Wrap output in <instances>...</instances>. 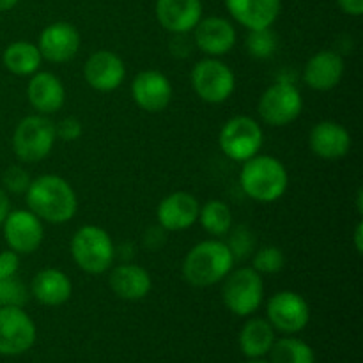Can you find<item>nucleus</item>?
Returning <instances> with one entry per match:
<instances>
[{"instance_id": "nucleus-1", "label": "nucleus", "mask_w": 363, "mask_h": 363, "mask_svg": "<svg viewBox=\"0 0 363 363\" xmlns=\"http://www.w3.org/2000/svg\"><path fill=\"white\" fill-rule=\"evenodd\" d=\"M27 206L41 222L60 225L77 215L78 199L71 184L55 174H45L32 179L27 194Z\"/></svg>"}, {"instance_id": "nucleus-2", "label": "nucleus", "mask_w": 363, "mask_h": 363, "mask_svg": "<svg viewBox=\"0 0 363 363\" xmlns=\"http://www.w3.org/2000/svg\"><path fill=\"white\" fill-rule=\"evenodd\" d=\"M234 255L227 243L206 240L195 245L183 262V275L190 286L211 287L222 282L234 268Z\"/></svg>"}, {"instance_id": "nucleus-3", "label": "nucleus", "mask_w": 363, "mask_h": 363, "mask_svg": "<svg viewBox=\"0 0 363 363\" xmlns=\"http://www.w3.org/2000/svg\"><path fill=\"white\" fill-rule=\"evenodd\" d=\"M240 184L248 197L269 204L286 194L289 174L280 160L268 155H255L254 158L243 162Z\"/></svg>"}, {"instance_id": "nucleus-4", "label": "nucleus", "mask_w": 363, "mask_h": 363, "mask_svg": "<svg viewBox=\"0 0 363 363\" xmlns=\"http://www.w3.org/2000/svg\"><path fill=\"white\" fill-rule=\"evenodd\" d=\"M71 255L82 272L89 275H101L108 272L116 259V247L105 229L84 225L71 240Z\"/></svg>"}, {"instance_id": "nucleus-5", "label": "nucleus", "mask_w": 363, "mask_h": 363, "mask_svg": "<svg viewBox=\"0 0 363 363\" xmlns=\"http://www.w3.org/2000/svg\"><path fill=\"white\" fill-rule=\"evenodd\" d=\"M222 298L225 307L234 315L247 318L259 311L264 300V282L261 273L252 266L233 269L223 279Z\"/></svg>"}, {"instance_id": "nucleus-6", "label": "nucleus", "mask_w": 363, "mask_h": 363, "mask_svg": "<svg viewBox=\"0 0 363 363\" xmlns=\"http://www.w3.org/2000/svg\"><path fill=\"white\" fill-rule=\"evenodd\" d=\"M55 124L45 116H27L18 123L13 135V149L23 163H38L52 152L55 145Z\"/></svg>"}, {"instance_id": "nucleus-7", "label": "nucleus", "mask_w": 363, "mask_h": 363, "mask_svg": "<svg viewBox=\"0 0 363 363\" xmlns=\"http://www.w3.org/2000/svg\"><path fill=\"white\" fill-rule=\"evenodd\" d=\"M218 144L227 158L243 163L261 152L264 133L255 119L248 116H236L222 126Z\"/></svg>"}, {"instance_id": "nucleus-8", "label": "nucleus", "mask_w": 363, "mask_h": 363, "mask_svg": "<svg viewBox=\"0 0 363 363\" xmlns=\"http://www.w3.org/2000/svg\"><path fill=\"white\" fill-rule=\"evenodd\" d=\"M190 78L195 94L211 105L227 101L236 89V77L233 69L218 57L199 60L191 69Z\"/></svg>"}, {"instance_id": "nucleus-9", "label": "nucleus", "mask_w": 363, "mask_h": 363, "mask_svg": "<svg viewBox=\"0 0 363 363\" xmlns=\"http://www.w3.org/2000/svg\"><path fill=\"white\" fill-rule=\"evenodd\" d=\"M257 110L266 124L282 128L300 117L303 110V98L293 82L279 80L262 92Z\"/></svg>"}, {"instance_id": "nucleus-10", "label": "nucleus", "mask_w": 363, "mask_h": 363, "mask_svg": "<svg viewBox=\"0 0 363 363\" xmlns=\"http://www.w3.org/2000/svg\"><path fill=\"white\" fill-rule=\"evenodd\" d=\"M34 321L23 307H0V354L16 357L30 350L35 342Z\"/></svg>"}, {"instance_id": "nucleus-11", "label": "nucleus", "mask_w": 363, "mask_h": 363, "mask_svg": "<svg viewBox=\"0 0 363 363\" xmlns=\"http://www.w3.org/2000/svg\"><path fill=\"white\" fill-rule=\"evenodd\" d=\"M268 321L279 332L293 335L307 328L311 321V307L301 294L293 291H280L268 301Z\"/></svg>"}, {"instance_id": "nucleus-12", "label": "nucleus", "mask_w": 363, "mask_h": 363, "mask_svg": "<svg viewBox=\"0 0 363 363\" xmlns=\"http://www.w3.org/2000/svg\"><path fill=\"white\" fill-rule=\"evenodd\" d=\"M2 227L9 250L16 252L18 255L34 254L41 247L43 238H45L41 220L30 209L11 211Z\"/></svg>"}, {"instance_id": "nucleus-13", "label": "nucleus", "mask_w": 363, "mask_h": 363, "mask_svg": "<svg viewBox=\"0 0 363 363\" xmlns=\"http://www.w3.org/2000/svg\"><path fill=\"white\" fill-rule=\"evenodd\" d=\"M38 48L43 59L53 64H64L74 59L80 50V34L67 21H55L43 28Z\"/></svg>"}, {"instance_id": "nucleus-14", "label": "nucleus", "mask_w": 363, "mask_h": 363, "mask_svg": "<svg viewBox=\"0 0 363 363\" xmlns=\"http://www.w3.org/2000/svg\"><path fill=\"white\" fill-rule=\"evenodd\" d=\"M84 77L89 87L99 92L116 91L126 78V66L117 53L110 50H98L84 66Z\"/></svg>"}, {"instance_id": "nucleus-15", "label": "nucleus", "mask_w": 363, "mask_h": 363, "mask_svg": "<svg viewBox=\"0 0 363 363\" xmlns=\"http://www.w3.org/2000/svg\"><path fill=\"white\" fill-rule=\"evenodd\" d=\"M131 96L142 110L158 113L169 106L172 99V85L169 78L160 71H142L131 82Z\"/></svg>"}, {"instance_id": "nucleus-16", "label": "nucleus", "mask_w": 363, "mask_h": 363, "mask_svg": "<svg viewBox=\"0 0 363 363\" xmlns=\"http://www.w3.org/2000/svg\"><path fill=\"white\" fill-rule=\"evenodd\" d=\"M194 39L202 53L208 57H222L236 45V28L225 18H201L194 28Z\"/></svg>"}, {"instance_id": "nucleus-17", "label": "nucleus", "mask_w": 363, "mask_h": 363, "mask_svg": "<svg viewBox=\"0 0 363 363\" xmlns=\"http://www.w3.org/2000/svg\"><path fill=\"white\" fill-rule=\"evenodd\" d=\"M199 209L201 204L194 195L188 191H174L160 202L156 218L163 230L177 233V230L190 229L197 222Z\"/></svg>"}, {"instance_id": "nucleus-18", "label": "nucleus", "mask_w": 363, "mask_h": 363, "mask_svg": "<svg viewBox=\"0 0 363 363\" xmlns=\"http://www.w3.org/2000/svg\"><path fill=\"white\" fill-rule=\"evenodd\" d=\"M156 18L165 30L183 35L202 18L201 0H156Z\"/></svg>"}, {"instance_id": "nucleus-19", "label": "nucleus", "mask_w": 363, "mask_h": 363, "mask_svg": "<svg viewBox=\"0 0 363 363\" xmlns=\"http://www.w3.org/2000/svg\"><path fill=\"white\" fill-rule=\"evenodd\" d=\"M308 145L318 158L340 160L350 152L351 135L335 121H321L311 130Z\"/></svg>"}, {"instance_id": "nucleus-20", "label": "nucleus", "mask_w": 363, "mask_h": 363, "mask_svg": "<svg viewBox=\"0 0 363 363\" xmlns=\"http://www.w3.org/2000/svg\"><path fill=\"white\" fill-rule=\"evenodd\" d=\"M27 96L30 105L41 116L59 112L66 103V89L62 82L50 71H38L32 74L27 85Z\"/></svg>"}, {"instance_id": "nucleus-21", "label": "nucleus", "mask_w": 363, "mask_h": 363, "mask_svg": "<svg viewBox=\"0 0 363 363\" xmlns=\"http://www.w3.org/2000/svg\"><path fill=\"white\" fill-rule=\"evenodd\" d=\"M344 77V59L333 50H323L308 59L303 80L314 91H332Z\"/></svg>"}, {"instance_id": "nucleus-22", "label": "nucleus", "mask_w": 363, "mask_h": 363, "mask_svg": "<svg viewBox=\"0 0 363 363\" xmlns=\"http://www.w3.org/2000/svg\"><path fill=\"white\" fill-rule=\"evenodd\" d=\"M230 16L248 30L269 28L277 21L282 0H225Z\"/></svg>"}, {"instance_id": "nucleus-23", "label": "nucleus", "mask_w": 363, "mask_h": 363, "mask_svg": "<svg viewBox=\"0 0 363 363\" xmlns=\"http://www.w3.org/2000/svg\"><path fill=\"white\" fill-rule=\"evenodd\" d=\"M108 286L123 300L137 301L151 293L152 280L147 269H144L142 266L124 262V264L116 266L110 272Z\"/></svg>"}, {"instance_id": "nucleus-24", "label": "nucleus", "mask_w": 363, "mask_h": 363, "mask_svg": "<svg viewBox=\"0 0 363 363\" xmlns=\"http://www.w3.org/2000/svg\"><path fill=\"white\" fill-rule=\"evenodd\" d=\"M73 293L69 277L57 268H45L32 279L30 294L45 307H60Z\"/></svg>"}, {"instance_id": "nucleus-25", "label": "nucleus", "mask_w": 363, "mask_h": 363, "mask_svg": "<svg viewBox=\"0 0 363 363\" xmlns=\"http://www.w3.org/2000/svg\"><path fill=\"white\" fill-rule=\"evenodd\" d=\"M275 340V328L266 319H250L240 333V347L250 360L268 354Z\"/></svg>"}, {"instance_id": "nucleus-26", "label": "nucleus", "mask_w": 363, "mask_h": 363, "mask_svg": "<svg viewBox=\"0 0 363 363\" xmlns=\"http://www.w3.org/2000/svg\"><path fill=\"white\" fill-rule=\"evenodd\" d=\"M2 62L6 69L16 77H28V74L38 73L43 57L34 43L14 41L4 50Z\"/></svg>"}, {"instance_id": "nucleus-27", "label": "nucleus", "mask_w": 363, "mask_h": 363, "mask_svg": "<svg viewBox=\"0 0 363 363\" xmlns=\"http://www.w3.org/2000/svg\"><path fill=\"white\" fill-rule=\"evenodd\" d=\"M199 222L202 229L215 238H222L233 229V211L222 201H209L199 209Z\"/></svg>"}, {"instance_id": "nucleus-28", "label": "nucleus", "mask_w": 363, "mask_h": 363, "mask_svg": "<svg viewBox=\"0 0 363 363\" xmlns=\"http://www.w3.org/2000/svg\"><path fill=\"white\" fill-rule=\"evenodd\" d=\"M269 354H272V363H315L312 347L294 337L275 340Z\"/></svg>"}, {"instance_id": "nucleus-29", "label": "nucleus", "mask_w": 363, "mask_h": 363, "mask_svg": "<svg viewBox=\"0 0 363 363\" xmlns=\"http://www.w3.org/2000/svg\"><path fill=\"white\" fill-rule=\"evenodd\" d=\"M277 35L275 32L269 28H257V30H250L247 35V46L248 53L255 59H269L277 50Z\"/></svg>"}, {"instance_id": "nucleus-30", "label": "nucleus", "mask_w": 363, "mask_h": 363, "mask_svg": "<svg viewBox=\"0 0 363 363\" xmlns=\"http://www.w3.org/2000/svg\"><path fill=\"white\" fill-rule=\"evenodd\" d=\"M286 266V255L279 247L259 248L252 257V268L261 275H273L282 272Z\"/></svg>"}, {"instance_id": "nucleus-31", "label": "nucleus", "mask_w": 363, "mask_h": 363, "mask_svg": "<svg viewBox=\"0 0 363 363\" xmlns=\"http://www.w3.org/2000/svg\"><path fill=\"white\" fill-rule=\"evenodd\" d=\"M28 301V289L18 277L0 280V307H23Z\"/></svg>"}, {"instance_id": "nucleus-32", "label": "nucleus", "mask_w": 363, "mask_h": 363, "mask_svg": "<svg viewBox=\"0 0 363 363\" xmlns=\"http://www.w3.org/2000/svg\"><path fill=\"white\" fill-rule=\"evenodd\" d=\"M32 183V177L23 167L13 165L9 169H6V172L2 174V186L6 194L13 195H25L27 194L28 186Z\"/></svg>"}, {"instance_id": "nucleus-33", "label": "nucleus", "mask_w": 363, "mask_h": 363, "mask_svg": "<svg viewBox=\"0 0 363 363\" xmlns=\"http://www.w3.org/2000/svg\"><path fill=\"white\" fill-rule=\"evenodd\" d=\"M230 241L227 243V247L230 248L233 252L234 259H245L252 254L254 250V245H255V238L254 233H252L248 227L240 225L236 229H230Z\"/></svg>"}, {"instance_id": "nucleus-34", "label": "nucleus", "mask_w": 363, "mask_h": 363, "mask_svg": "<svg viewBox=\"0 0 363 363\" xmlns=\"http://www.w3.org/2000/svg\"><path fill=\"white\" fill-rule=\"evenodd\" d=\"M55 133L57 138H62L66 142L77 140L82 135V123L77 117H66L59 124H55Z\"/></svg>"}, {"instance_id": "nucleus-35", "label": "nucleus", "mask_w": 363, "mask_h": 363, "mask_svg": "<svg viewBox=\"0 0 363 363\" xmlns=\"http://www.w3.org/2000/svg\"><path fill=\"white\" fill-rule=\"evenodd\" d=\"M18 268H20V255L16 252H0V280L16 277Z\"/></svg>"}, {"instance_id": "nucleus-36", "label": "nucleus", "mask_w": 363, "mask_h": 363, "mask_svg": "<svg viewBox=\"0 0 363 363\" xmlns=\"http://www.w3.org/2000/svg\"><path fill=\"white\" fill-rule=\"evenodd\" d=\"M340 9L350 16H362L363 14V0H337Z\"/></svg>"}, {"instance_id": "nucleus-37", "label": "nucleus", "mask_w": 363, "mask_h": 363, "mask_svg": "<svg viewBox=\"0 0 363 363\" xmlns=\"http://www.w3.org/2000/svg\"><path fill=\"white\" fill-rule=\"evenodd\" d=\"M11 213V201L7 197V194L4 191V188H0V227L6 222L7 215Z\"/></svg>"}, {"instance_id": "nucleus-38", "label": "nucleus", "mask_w": 363, "mask_h": 363, "mask_svg": "<svg viewBox=\"0 0 363 363\" xmlns=\"http://www.w3.org/2000/svg\"><path fill=\"white\" fill-rule=\"evenodd\" d=\"M354 248H357L358 254H362L363 250V223L358 222L357 230H354Z\"/></svg>"}, {"instance_id": "nucleus-39", "label": "nucleus", "mask_w": 363, "mask_h": 363, "mask_svg": "<svg viewBox=\"0 0 363 363\" xmlns=\"http://www.w3.org/2000/svg\"><path fill=\"white\" fill-rule=\"evenodd\" d=\"M20 0H0V11H9L13 9Z\"/></svg>"}, {"instance_id": "nucleus-40", "label": "nucleus", "mask_w": 363, "mask_h": 363, "mask_svg": "<svg viewBox=\"0 0 363 363\" xmlns=\"http://www.w3.org/2000/svg\"><path fill=\"white\" fill-rule=\"evenodd\" d=\"M248 363H266V362H262V360H257V358H255V360H250Z\"/></svg>"}]
</instances>
